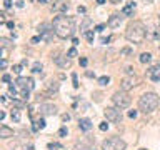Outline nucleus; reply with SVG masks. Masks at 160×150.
Returning a JSON list of instances; mask_svg holds the SVG:
<instances>
[{"label": "nucleus", "instance_id": "21", "mask_svg": "<svg viewBox=\"0 0 160 150\" xmlns=\"http://www.w3.org/2000/svg\"><path fill=\"white\" fill-rule=\"evenodd\" d=\"M150 60H152V55L148 54V52H143V54L140 55V62L142 63H148Z\"/></svg>", "mask_w": 160, "mask_h": 150}, {"label": "nucleus", "instance_id": "9", "mask_svg": "<svg viewBox=\"0 0 160 150\" xmlns=\"http://www.w3.org/2000/svg\"><path fill=\"white\" fill-rule=\"evenodd\" d=\"M40 114L43 117L55 115V114H57V107H55L53 103H42V105H40Z\"/></svg>", "mask_w": 160, "mask_h": 150}, {"label": "nucleus", "instance_id": "42", "mask_svg": "<svg viewBox=\"0 0 160 150\" xmlns=\"http://www.w3.org/2000/svg\"><path fill=\"white\" fill-rule=\"evenodd\" d=\"M103 28H105V25H102V23H100V25H97V27H95V30H97V32H102Z\"/></svg>", "mask_w": 160, "mask_h": 150}, {"label": "nucleus", "instance_id": "24", "mask_svg": "<svg viewBox=\"0 0 160 150\" xmlns=\"http://www.w3.org/2000/svg\"><path fill=\"white\" fill-rule=\"evenodd\" d=\"M62 149V145L57 142H53V143H48V150H60Z\"/></svg>", "mask_w": 160, "mask_h": 150}, {"label": "nucleus", "instance_id": "11", "mask_svg": "<svg viewBox=\"0 0 160 150\" xmlns=\"http://www.w3.org/2000/svg\"><path fill=\"white\" fill-rule=\"evenodd\" d=\"M147 75H148V78H150V80L159 82V80H160V63H157V65L152 67V68H148V70H147Z\"/></svg>", "mask_w": 160, "mask_h": 150}, {"label": "nucleus", "instance_id": "36", "mask_svg": "<svg viewBox=\"0 0 160 150\" xmlns=\"http://www.w3.org/2000/svg\"><path fill=\"white\" fill-rule=\"evenodd\" d=\"M87 63H88V60H87L85 57H82V58H80V65H82V67H87Z\"/></svg>", "mask_w": 160, "mask_h": 150}, {"label": "nucleus", "instance_id": "5", "mask_svg": "<svg viewBox=\"0 0 160 150\" xmlns=\"http://www.w3.org/2000/svg\"><path fill=\"white\" fill-rule=\"evenodd\" d=\"M127 143L120 137H110L102 142V150H125Z\"/></svg>", "mask_w": 160, "mask_h": 150}, {"label": "nucleus", "instance_id": "47", "mask_svg": "<svg viewBox=\"0 0 160 150\" xmlns=\"http://www.w3.org/2000/svg\"><path fill=\"white\" fill-rule=\"evenodd\" d=\"M87 77H90V78H92V77H95V74H93V72H87Z\"/></svg>", "mask_w": 160, "mask_h": 150}, {"label": "nucleus", "instance_id": "3", "mask_svg": "<svg viewBox=\"0 0 160 150\" xmlns=\"http://www.w3.org/2000/svg\"><path fill=\"white\" fill-rule=\"evenodd\" d=\"M159 103H160V98L157 94L147 92V94H143L139 98V110L143 112V114H152L153 110H157Z\"/></svg>", "mask_w": 160, "mask_h": 150}, {"label": "nucleus", "instance_id": "2", "mask_svg": "<svg viewBox=\"0 0 160 150\" xmlns=\"http://www.w3.org/2000/svg\"><path fill=\"white\" fill-rule=\"evenodd\" d=\"M147 37V28L145 25L139 20H133L128 23V27L125 30V39L128 42H132V43H142V42L145 40Z\"/></svg>", "mask_w": 160, "mask_h": 150}, {"label": "nucleus", "instance_id": "19", "mask_svg": "<svg viewBox=\"0 0 160 150\" xmlns=\"http://www.w3.org/2000/svg\"><path fill=\"white\" fill-rule=\"evenodd\" d=\"M10 117H12L13 122H20V118H22V115H20V110L19 109H13L12 112H10Z\"/></svg>", "mask_w": 160, "mask_h": 150}, {"label": "nucleus", "instance_id": "13", "mask_svg": "<svg viewBox=\"0 0 160 150\" xmlns=\"http://www.w3.org/2000/svg\"><path fill=\"white\" fill-rule=\"evenodd\" d=\"M135 85H137V80H135L133 77H125V78L122 80V83H120L122 90H125V92H128L130 89H133Z\"/></svg>", "mask_w": 160, "mask_h": 150}, {"label": "nucleus", "instance_id": "46", "mask_svg": "<svg viewBox=\"0 0 160 150\" xmlns=\"http://www.w3.org/2000/svg\"><path fill=\"white\" fill-rule=\"evenodd\" d=\"M7 67V60L5 58H2V68H5Z\"/></svg>", "mask_w": 160, "mask_h": 150}, {"label": "nucleus", "instance_id": "23", "mask_svg": "<svg viewBox=\"0 0 160 150\" xmlns=\"http://www.w3.org/2000/svg\"><path fill=\"white\" fill-rule=\"evenodd\" d=\"M42 63H39V62H37V63H35V65H33V68H32V72L33 74H42Z\"/></svg>", "mask_w": 160, "mask_h": 150}, {"label": "nucleus", "instance_id": "16", "mask_svg": "<svg viewBox=\"0 0 160 150\" xmlns=\"http://www.w3.org/2000/svg\"><path fill=\"white\" fill-rule=\"evenodd\" d=\"M92 23H93V20L90 19V17H83V19H82V23H80V30H82L83 34L88 32V27H90Z\"/></svg>", "mask_w": 160, "mask_h": 150}, {"label": "nucleus", "instance_id": "33", "mask_svg": "<svg viewBox=\"0 0 160 150\" xmlns=\"http://www.w3.org/2000/svg\"><path fill=\"white\" fill-rule=\"evenodd\" d=\"M72 80H73V87H79V80H77V74H72Z\"/></svg>", "mask_w": 160, "mask_h": 150}, {"label": "nucleus", "instance_id": "34", "mask_svg": "<svg viewBox=\"0 0 160 150\" xmlns=\"http://www.w3.org/2000/svg\"><path fill=\"white\" fill-rule=\"evenodd\" d=\"M12 70H13V72H15L17 75H19L20 72H22V65H13V68H12Z\"/></svg>", "mask_w": 160, "mask_h": 150}, {"label": "nucleus", "instance_id": "25", "mask_svg": "<svg viewBox=\"0 0 160 150\" xmlns=\"http://www.w3.org/2000/svg\"><path fill=\"white\" fill-rule=\"evenodd\" d=\"M67 57H68V58H73V57H77V50H75V47L70 48V50L67 52Z\"/></svg>", "mask_w": 160, "mask_h": 150}, {"label": "nucleus", "instance_id": "48", "mask_svg": "<svg viewBox=\"0 0 160 150\" xmlns=\"http://www.w3.org/2000/svg\"><path fill=\"white\" fill-rule=\"evenodd\" d=\"M25 150H35V147H33V145H27Z\"/></svg>", "mask_w": 160, "mask_h": 150}, {"label": "nucleus", "instance_id": "49", "mask_svg": "<svg viewBox=\"0 0 160 150\" xmlns=\"http://www.w3.org/2000/svg\"><path fill=\"white\" fill-rule=\"evenodd\" d=\"M37 2H39V3H48L50 0H37Z\"/></svg>", "mask_w": 160, "mask_h": 150}, {"label": "nucleus", "instance_id": "31", "mask_svg": "<svg viewBox=\"0 0 160 150\" xmlns=\"http://www.w3.org/2000/svg\"><path fill=\"white\" fill-rule=\"evenodd\" d=\"M99 129L102 130V132H105V130L108 129V123H107V122H102V123L99 125Z\"/></svg>", "mask_w": 160, "mask_h": 150}, {"label": "nucleus", "instance_id": "32", "mask_svg": "<svg viewBox=\"0 0 160 150\" xmlns=\"http://www.w3.org/2000/svg\"><path fill=\"white\" fill-rule=\"evenodd\" d=\"M10 80H12V77H10V75H8V74H5V75H3V77H2V82H5V83H8V82H10Z\"/></svg>", "mask_w": 160, "mask_h": 150}, {"label": "nucleus", "instance_id": "38", "mask_svg": "<svg viewBox=\"0 0 160 150\" xmlns=\"http://www.w3.org/2000/svg\"><path fill=\"white\" fill-rule=\"evenodd\" d=\"M75 150H88V149H87L85 145H82V143H80V145L77 143V145H75Z\"/></svg>", "mask_w": 160, "mask_h": 150}, {"label": "nucleus", "instance_id": "53", "mask_svg": "<svg viewBox=\"0 0 160 150\" xmlns=\"http://www.w3.org/2000/svg\"><path fill=\"white\" fill-rule=\"evenodd\" d=\"M28 2H33V0H28Z\"/></svg>", "mask_w": 160, "mask_h": 150}, {"label": "nucleus", "instance_id": "45", "mask_svg": "<svg viewBox=\"0 0 160 150\" xmlns=\"http://www.w3.org/2000/svg\"><path fill=\"white\" fill-rule=\"evenodd\" d=\"M72 43H73V45H79V39H77V37H73V39H72Z\"/></svg>", "mask_w": 160, "mask_h": 150}, {"label": "nucleus", "instance_id": "29", "mask_svg": "<svg viewBox=\"0 0 160 150\" xmlns=\"http://www.w3.org/2000/svg\"><path fill=\"white\" fill-rule=\"evenodd\" d=\"M132 54V48H122L120 50V55H130Z\"/></svg>", "mask_w": 160, "mask_h": 150}, {"label": "nucleus", "instance_id": "6", "mask_svg": "<svg viewBox=\"0 0 160 150\" xmlns=\"http://www.w3.org/2000/svg\"><path fill=\"white\" fill-rule=\"evenodd\" d=\"M37 30H39V34H40V37H42L43 42H52L53 34H55L53 25H50V23H40Z\"/></svg>", "mask_w": 160, "mask_h": 150}, {"label": "nucleus", "instance_id": "7", "mask_svg": "<svg viewBox=\"0 0 160 150\" xmlns=\"http://www.w3.org/2000/svg\"><path fill=\"white\" fill-rule=\"evenodd\" d=\"M105 118L112 123H120L122 122V112L117 107H107L105 109Z\"/></svg>", "mask_w": 160, "mask_h": 150}, {"label": "nucleus", "instance_id": "8", "mask_svg": "<svg viewBox=\"0 0 160 150\" xmlns=\"http://www.w3.org/2000/svg\"><path fill=\"white\" fill-rule=\"evenodd\" d=\"M17 85L20 87V90H25V92H30V90H33V87H35L33 78H30V77H19Z\"/></svg>", "mask_w": 160, "mask_h": 150}, {"label": "nucleus", "instance_id": "35", "mask_svg": "<svg viewBox=\"0 0 160 150\" xmlns=\"http://www.w3.org/2000/svg\"><path fill=\"white\" fill-rule=\"evenodd\" d=\"M23 5H25V3H23V0H19V2H15V7H17V8H23Z\"/></svg>", "mask_w": 160, "mask_h": 150}, {"label": "nucleus", "instance_id": "15", "mask_svg": "<svg viewBox=\"0 0 160 150\" xmlns=\"http://www.w3.org/2000/svg\"><path fill=\"white\" fill-rule=\"evenodd\" d=\"M79 127L83 130V132H88V130L93 127L92 120H90V118H80V120H79Z\"/></svg>", "mask_w": 160, "mask_h": 150}, {"label": "nucleus", "instance_id": "41", "mask_svg": "<svg viewBox=\"0 0 160 150\" xmlns=\"http://www.w3.org/2000/svg\"><path fill=\"white\" fill-rule=\"evenodd\" d=\"M62 120H63V122H68V120H70V115H68V114H63V115H62Z\"/></svg>", "mask_w": 160, "mask_h": 150}, {"label": "nucleus", "instance_id": "20", "mask_svg": "<svg viewBox=\"0 0 160 150\" xmlns=\"http://www.w3.org/2000/svg\"><path fill=\"white\" fill-rule=\"evenodd\" d=\"M59 89H60V85L57 82H50L48 83V85H47V90H48V92H50V94H55V92H59Z\"/></svg>", "mask_w": 160, "mask_h": 150}, {"label": "nucleus", "instance_id": "27", "mask_svg": "<svg viewBox=\"0 0 160 150\" xmlns=\"http://www.w3.org/2000/svg\"><path fill=\"white\" fill-rule=\"evenodd\" d=\"M8 94L13 95V98L17 97V89H15V85H10V87H8Z\"/></svg>", "mask_w": 160, "mask_h": 150}, {"label": "nucleus", "instance_id": "39", "mask_svg": "<svg viewBox=\"0 0 160 150\" xmlns=\"http://www.w3.org/2000/svg\"><path fill=\"white\" fill-rule=\"evenodd\" d=\"M40 40H42V37H40V35H39V37H33V39H32V40H30V42H32V43H39Z\"/></svg>", "mask_w": 160, "mask_h": 150}, {"label": "nucleus", "instance_id": "14", "mask_svg": "<svg viewBox=\"0 0 160 150\" xmlns=\"http://www.w3.org/2000/svg\"><path fill=\"white\" fill-rule=\"evenodd\" d=\"M0 137H2V138H10V137H13V129L7 127V125H0Z\"/></svg>", "mask_w": 160, "mask_h": 150}, {"label": "nucleus", "instance_id": "52", "mask_svg": "<svg viewBox=\"0 0 160 150\" xmlns=\"http://www.w3.org/2000/svg\"><path fill=\"white\" fill-rule=\"evenodd\" d=\"M110 2H112V3H115V2H120V0H110Z\"/></svg>", "mask_w": 160, "mask_h": 150}, {"label": "nucleus", "instance_id": "51", "mask_svg": "<svg viewBox=\"0 0 160 150\" xmlns=\"http://www.w3.org/2000/svg\"><path fill=\"white\" fill-rule=\"evenodd\" d=\"M145 2H147V3H152L153 0H145Z\"/></svg>", "mask_w": 160, "mask_h": 150}, {"label": "nucleus", "instance_id": "37", "mask_svg": "<svg viewBox=\"0 0 160 150\" xmlns=\"http://www.w3.org/2000/svg\"><path fill=\"white\" fill-rule=\"evenodd\" d=\"M137 114H139L137 110H130V112H128V117H130V118H135V117H137Z\"/></svg>", "mask_w": 160, "mask_h": 150}, {"label": "nucleus", "instance_id": "22", "mask_svg": "<svg viewBox=\"0 0 160 150\" xmlns=\"http://www.w3.org/2000/svg\"><path fill=\"white\" fill-rule=\"evenodd\" d=\"M99 83L102 85V87H107V85L110 83V77H108V75H103V77H100V78H99Z\"/></svg>", "mask_w": 160, "mask_h": 150}, {"label": "nucleus", "instance_id": "54", "mask_svg": "<svg viewBox=\"0 0 160 150\" xmlns=\"http://www.w3.org/2000/svg\"><path fill=\"white\" fill-rule=\"evenodd\" d=\"M142 150H143V149H142Z\"/></svg>", "mask_w": 160, "mask_h": 150}, {"label": "nucleus", "instance_id": "17", "mask_svg": "<svg viewBox=\"0 0 160 150\" xmlns=\"http://www.w3.org/2000/svg\"><path fill=\"white\" fill-rule=\"evenodd\" d=\"M135 10V2H127V5L122 8V14L123 15H132Z\"/></svg>", "mask_w": 160, "mask_h": 150}, {"label": "nucleus", "instance_id": "28", "mask_svg": "<svg viewBox=\"0 0 160 150\" xmlns=\"http://www.w3.org/2000/svg\"><path fill=\"white\" fill-rule=\"evenodd\" d=\"M67 133H68V130H67V127H62V129L59 130V135H60V137H65Z\"/></svg>", "mask_w": 160, "mask_h": 150}, {"label": "nucleus", "instance_id": "43", "mask_svg": "<svg viewBox=\"0 0 160 150\" xmlns=\"http://www.w3.org/2000/svg\"><path fill=\"white\" fill-rule=\"evenodd\" d=\"M85 10H87L85 7H79V8H77V12H79V14H85Z\"/></svg>", "mask_w": 160, "mask_h": 150}, {"label": "nucleus", "instance_id": "30", "mask_svg": "<svg viewBox=\"0 0 160 150\" xmlns=\"http://www.w3.org/2000/svg\"><path fill=\"white\" fill-rule=\"evenodd\" d=\"M10 7H12V0H3V8L8 10Z\"/></svg>", "mask_w": 160, "mask_h": 150}, {"label": "nucleus", "instance_id": "12", "mask_svg": "<svg viewBox=\"0 0 160 150\" xmlns=\"http://www.w3.org/2000/svg\"><path fill=\"white\" fill-rule=\"evenodd\" d=\"M122 15L120 14H113V15H110V19H108V22H107V25L110 28H119L120 27V23H122Z\"/></svg>", "mask_w": 160, "mask_h": 150}, {"label": "nucleus", "instance_id": "10", "mask_svg": "<svg viewBox=\"0 0 160 150\" xmlns=\"http://www.w3.org/2000/svg\"><path fill=\"white\" fill-rule=\"evenodd\" d=\"M53 62L59 65V67H62V68H68L70 65H72V58H68V57H62V55H55L53 57Z\"/></svg>", "mask_w": 160, "mask_h": 150}, {"label": "nucleus", "instance_id": "1", "mask_svg": "<svg viewBox=\"0 0 160 150\" xmlns=\"http://www.w3.org/2000/svg\"><path fill=\"white\" fill-rule=\"evenodd\" d=\"M53 30H55V35L59 39H73V34H75V22H73L72 17H63V15H59L53 19Z\"/></svg>", "mask_w": 160, "mask_h": 150}, {"label": "nucleus", "instance_id": "26", "mask_svg": "<svg viewBox=\"0 0 160 150\" xmlns=\"http://www.w3.org/2000/svg\"><path fill=\"white\" fill-rule=\"evenodd\" d=\"M83 35H85V39L90 42V43H93V32H90V30H88V32H85Z\"/></svg>", "mask_w": 160, "mask_h": 150}, {"label": "nucleus", "instance_id": "40", "mask_svg": "<svg viewBox=\"0 0 160 150\" xmlns=\"http://www.w3.org/2000/svg\"><path fill=\"white\" fill-rule=\"evenodd\" d=\"M125 72H127L128 75H132V77H133V67H127V68H125Z\"/></svg>", "mask_w": 160, "mask_h": 150}, {"label": "nucleus", "instance_id": "18", "mask_svg": "<svg viewBox=\"0 0 160 150\" xmlns=\"http://www.w3.org/2000/svg\"><path fill=\"white\" fill-rule=\"evenodd\" d=\"M0 45H2V48H10L13 47V42L5 39V37H0Z\"/></svg>", "mask_w": 160, "mask_h": 150}, {"label": "nucleus", "instance_id": "50", "mask_svg": "<svg viewBox=\"0 0 160 150\" xmlns=\"http://www.w3.org/2000/svg\"><path fill=\"white\" fill-rule=\"evenodd\" d=\"M97 3H99V5H103V3H105V0H97Z\"/></svg>", "mask_w": 160, "mask_h": 150}, {"label": "nucleus", "instance_id": "44", "mask_svg": "<svg viewBox=\"0 0 160 150\" xmlns=\"http://www.w3.org/2000/svg\"><path fill=\"white\" fill-rule=\"evenodd\" d=\"M7 27H8V28H13V27H15V23H13V22H7Z\"/></svg>", "mask_w": 160, "mask_h": 150}, {"label": "nucleus", "instance_id": "4", "mask_svg": "<svg viewBox=\"0 0 160 150\" xmlns=\"http://www.w3.org/2000/svg\"><path fill=\"white\" fill-rule=\"evenodd\" d=\"M112 102L117 109L122 110V109H127L132 103V97L128 95V92H125V90H119V92H115L112 95Z\"/></svg>", "mask_w": 160, "mask_h": 150}]
</instances>
